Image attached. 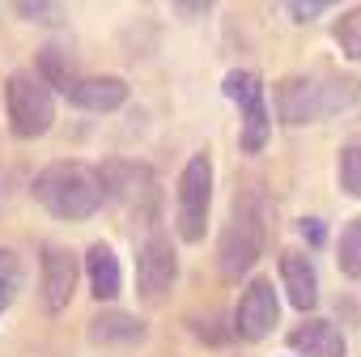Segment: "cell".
I'll return each instance as SVG.
<instances>
[{
	"instance_id": "cell-1",
	"label": "cell",
	"mask_w": 361,
	"mask_h": 357,
	"mask_svg": "<svg viewBox=\"0 0 361 357\" xmlns=\"http://www.w3.org/2000/svg\"><path fill=\"white\" fill-rule=\"evenodd\" d=\"M353 102H357V81L340 73H293L276 85V119L285 128L331 119Z\"/></svg>"
},
{
	"instance_id": "cell-2",
	"label": "cell",
	"mask_w": 361,
	"mask_h": 357,
	"mask_svg": "<svg viewBox=\"0 0 361 357\" xmlns=\"http://www.w3.org/2000/svg\"><path fill=\"white\" fill-rule=\"evenodd\" d=\"M30 192L60 222H85L106 205L102 174L94 166H85V162H51V166H43L35 174Z\"/></svg>"
},
{
	"instance_id": "cell-3",
	"label": "cell",
	"mask_w": 361,
	"mask_h": 357,
	"mask_svg": "<svg viewBox=\"0 0 361 357\" xmlns=\"http://www.w3.org/2000/svg\"><path fill=\"white\" fill-rule=\"evenodd\" d=\"M5 115H9L13 136H22V140L43 136V132L56 123L51 85H47L39 73H30V68L9 73V81H5Z\"/></svg>"
},
{
	"instance_id": "cell-4",
	"label": "cell",
	"mask_w": 361,
	"mask_h": 357,
	"mask_svg": "<svg viewBox=\"0 0 361 357\" xmlns=\"http://www.w3.org/2000/svg\"><path fill=\"white\" fill-rule=\"evenodd\" d=\"M264 251V217L255 209V200H238L221 226V243H217V268L226 281H243V272L255 268Z\"/></svg>"
},
{
	"instance_id": "cell-5",
	"label": "cell",
	"mask_w": 361,
	"mask_h": 357,
	"mask_svg": "<svg viewBox=\"0 0 361 357\" xmlns=\"http://www.w3.org/2000/svg\"><path fill=\"white\" fill-rule=\"evenodd\" d=\"M221 90L238 107V119H243L238 145H243V153H259L268 145V136H272V115H268V90H264V81L251 68H234V73H226Z\"/></svg>"
},
{
	"instance_id": "cell-6",
	"label": "cell",
	"mask_w": 361,
	"mask_h": 357,
	"mask_svg": "<svg viewBox=\"0 0 361 357\" xmlns=\"http://www.w3.org/2000/svg\"><path fill=\"white\" fill-rule=\"evenodd\" d=\"M209 205H213V157L200 149L178 174V238L183 243H204Z\"/></svg>"
},
{
	"instance_id": "cell-7",
	"label": "cell",
	"mask_w": 361,
	"mask_h": 357,
	"mask_svg": "<svg viewBox=\"0 0 361 357\" xmlns=\"http://www.w3.org/2000/svg\"><path fill=\"white\" fill-rule=\"evenodd\" d=\"M178 277V255H174V238L161 226H149L145 243L136 247V294L145 302H161L170 294Z\"/></svg>"
},
{
	"instance_id": "cell-8",
	"label": "cell",
	"mask_w": 361,
	"mask_h": 357,
	"mask_svg": "<svg viewBox=\"0 0 361 357\" xmlns=\"http://www.w3.org/2000/svg\"><path fill=\"white\" fill-rule=\"evenodd\" d=\"M276 319H281L276 289H272V281L255 277V281L243 289V298H238V310H234V336H243V340H264V336L276 327Z\"/></svg>"
},
{
	"instance_id": "cell-9",
	"label": "cell",
	"mask_w": 361,
	"mask_h": 357,
	"mask_svg": "<svg viewBox=\"0 0 361 357\" xmlns=\"http://www.w3.org/2000/svg\"><path fill=\"white\" fill-rule=\"evenodd\" d=\"M77 281H81V260L68 251V247H43V302L47 310H64L77 294Z\"/></svg>"
},
{
	"instance_id": "cell-10",
	"label": "cell",
	"mask_w": 361,
	"mask_h": 357,
	"mask_svg": "<svg viewBox=\"0 0 361 357\" xmlns=\"http://www.w3.org/2000/svg\"><path fill=\"white\" fill-rule=\"evenodd\" d=\"M64 98L81 111H94V115H106V111H119L128 102V81L123 77H73V85L64 90Z\"/></svg>"
},
{
	"instance_id": "cell-11",
	"label": "cell",
	"mask_w": 361,
	"mask_h": 357,
	"mask_svg": "<svg viewBox=\"0 0 361 357\" xmlns=\"http://www.w3.org/2000/svg\"><path fill=\"white\" fill-rule=\"evenodd\" d=\"M281 281H285V294L298 310H314L319 272H314V260L306 251H281Z\"/></svg>"
},
{
	"instance_id": "cell-12",
	"label": "cell",
	"mask_w": 361,
	"mask_h": 357,
	"mask_svg": "<svg viewBox=\"0 0 361 357\" xmlns=\"http://www.w3.org/2000/svg\"><path fill=\"white\" fill-rule=\"evenodd\" d=\"M289 349L302 357H344V332L331 319H306L289 332Z\"/></svg>"
},
{
	"instance_id": "cell-13",
	"label": "cell",
	"mask_w": 361,
	"mask_h": 357,
	"mask_svg": "<svg viewBox=\"0 0 361 357\" xmlns=\"http://www.w3.org/2000/svg\"><path fill=\"white\" fill-rule=\"evenodd\" d=\"M85 272H90V294L98 302H115L119 289H123V268H119V255L106 247V243H94L85 251Z\"/></svg>"
},
{
	"instance_id": "cell-14",
	"label": "cell",
	"mask_w": 361,
	"mask_h": 357,
	"mask_svg": "<svg viewBox=\"0 0 361 357\" xmlns=\"http://www.w3.org/2000/svg\"><path fill=\"white\" fill-rule=\"evenodd\" d=\"M90 340L94 344H140L145 340V323L128 310H98L90 319Z\"/></svg>"
},
{
	"instance_id": "cell-15",
	"label": "cell",
	"mask_w": 361,
	"mask_h": 357,
	"mask_svg": "<svg viewBox=\"0 0 361 357\" xmlns=\"http://www.w3.org/2000/svg\"><path fill=\"white\" fill-rule=\"evenodd\" d=\"M98 174H102L106 200H132V196H140V188L149 192V170H145V166H136V162L111 157L106 166H98Z\"/></svg>"
},
{
	"instance_id": "cell-16",
	"label": "cell",
	"mask_w": 361,
	"mask_h": 357,
	"mask_svg": "<svg viewBox=\"0 0 361 357\" xmlns=\"http://www.w3.org/2000/svg\"><path fill=\"white\" fill-rule=\"evenodd\" d=\"M336 264L348 281H361V217H353L336 243Z\"/></svg>"
},
{
	"instance_id": "cell-17",
	"label": "cell",
	"mask_w": 361,
	"mask_h": 357,
	"mask_svg": "<svg viewBox=\"0 0 361 357\" xmlns=\"http://www.w3.org/2000/svg\"><path fill=\"white\" fill-rule=\"evenodd\" d=\"M336 178L344 196H357L361 200V136H353L344 149H340V162H336Z\"/></svg>"
},
{
	"instance_id": "cell-18",
	"label": "cell",
	"mask_w": 361,
	"mask_h": 357,
	"mask_svg": "<svg viewBox=\"0 0 361 357\" xmlns=\"http://www.w3.org/2000/svg\"><path fill=\"white\" fill-rule=\"evenodd\" d=\"M336 43L348 60H361V5H353L340 22H336Z\"/></svg>"
},
{
	"instance_id": "cell-19",
	"label": "cell",
	"mask_w": 361,
	"mask_h": 357,
	"mask_svg": "<svg viewBox=\"0 0 361 357\" xmlns=\"http://www.w3.org/2000/svg\"><path fill=\"white\" fill-rule=\"evenodd\" d=\"M18 285H22V264H18V255H13V251L0 247V315H5V306L13 302Z\"/></svg>"
},
{
	"instance_id": "cell-20",
	"label": "cell",
	"mask_w": 361,
	"mask_h": 357,
	"mask_svg": "<svg viewBox=\"0 0 361 357\" xmlns=\"http://www.w3.org/2000/svg\"><path fill=\"white\" fill-rule=\"evenodd\" d=\"M285 13H289V18H298V22H310V18L327 13V0H310V5H306V0H289Z\"/></svg>"
},
{
	"instance_id": "cell-21",
	"label": "cell",
	"mask_w": 361,
	"mask_h": 357,
	"mask_svg": "<svg viewBox=\"0 0 361 357\" xmlns=\"http://www.w3.org/2000/svg\"><path fill=\"white\" fill-rule=\"evenodd\" d=\"M18 18H51V22H60L64 9H60V5H35V0H22V5H18Z\"/></svg>"
},
{
	"instance_id": "cell-22",
	"label": "cell",
	"mask_w": 361,
	"mask_h": 357,
	"mask_svg": "<svg viewBox=\"0 0 361 357\" xmlns=\"http://www.w3.org/2000/svg\"><path fill=\"white\" fill-rule=\"evenodd\" d=\"M298 230H302V238H306L310 247H319V243L327 238V230H323V222H319V217H302V222H298Z\"/></svg>"
},
{
	"instance_id": "cell-23",
	"label": "cell",
	"mask_w": 361,
	"mask_h": 357,
	"mask_svg": "<svg viewBox=\"0 0 361 357\" xmlns=\"http://www.w3.org/2000/svg\"><path fill=\"white\" fill-rule=\"evenodd\" d=\"M13 192H18V174L13 170H0V213L13 205Z\"/></svg>"
},
{
	"instance_id": "cell-24",
	"label": "cell",
	"mask_w": 361,
	"mask_h": 357,
	"mask_svg": "<svg viewBox=\"0 0 361 357\" xmlns=\"http://www.w3.org/2000/svg\"><path fill=\"white\" fill-rule=\"evenodd\" d=\"M174 13L178 18H204V13H213V5H174Z\"/></svg>"
}]
</instances>
